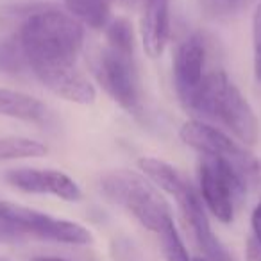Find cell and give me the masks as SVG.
<instances>
[{"label":"cell","instance_id":"cell-7","mask_svg":"<svg viewBox=\"0 0 261 261\" xmlns=\"http://www.w3.org/2000/svg\"><path fill=\"white\" fill-rule=\"evenodd\" d=\"M0 217L11 225L18 238L31 234L41 240L68 243V245H88L93 242L90 229L84 225L65 218H56L22 204L0 200Z\"/></svg>","mask_w":261,"mask_h":261},{"label":"cell","instance_id":"cell-12","mask_svg":"<svg viewBox=\"0 0 261 261\" xmlns=\"http://www.w3.org/2000/svg\"><path fill=\"white\" fill-rule=\"evenodd\" d=\"M0 115L22 122L40 123L47 118V106L23 91L0 88Z\"/></svg>","mask_w":261,"mask_h":261},{"label":"cell","instance_id":"cell-16","mask_svg":"<svg viewBox=\"0 0 261 261\" xmlns=\"http://www.w3.org/2000/svg\"><path fill=\"white\" fill-rule=\"evenodd\" d=\"M252 38H254V72L257 81H261V0L254 13L252 20Z\"/></svg>","mask_w":261,"mask_h":261},{"label":"cell","instance_id":"cell-6","mask_svg":"<svg viewBox=\"0 0 261 261\" xmlns=\"http://www.w3.org/2000/svg\"><path fill=\"white\" fill-rule=\"evenodd\" d=\"M179 136L188 147L202 156L215 158L236 172L247 188L261 182V163L245 147L225 135L218 127L204 123L200 120L186 122L179 130Z\"/></svg>","mask_w":261,"mask_h":261},{"label":"cell","instance_id":"cell-22","mask_svg":"<svg viewBox=\"0 0 261 261\" xmlns=\"http://www.w3.org/2000/svg\"><path fill=\"white\" fill-rule=\"evenodd\" d=\"M0 261H11V259H8V257H4V256H0Z\"/></svg>","mask_w":261,"mask_h":261},{"label":"cell","instance_id":"cell-14","mask_svg":"<svg viewBox=\"0 0 261 261\" xmlns=\"http://www.w3.org/2000/svg\"><path fill=\"white\" fill-rule=\"evenodd\" d=\"M48 152L47 145L38 140L23 136H6L0 138V163L25 158H41Z\"/></svg>","mask_w":261,"mask_h":261},{"label":"cell","instance_id":"cell-19","mask_svg":"<svg viewBox=\"0 0 261 261\" xmlns=\"http://www.w3.org/2000/svg\"><path fill=\"white\" fill-rule=\"evenodd\" d=\"M247 261H261V247L259 243L254 240V236H250L247 240Z\"/></svg>","mask_w":261,"mask_h":261},{"label":"cell","instance_id":"cell-23","mask_svg":"<svg viewBox=\"0 0 261 261\" xmlns=\"http://www.w3.org/2000/svg\"><path fill=\"white\" fill-rule=\"evenodd\" d=\"M210 2H211V4H213V6H215V2H217V0H210Z\"/></svg>","mask_w":261,"mask_h":261},{"label":"cell","instance_id":"cell-13","mask_svg":"<svg viewBox=\"0 0 261 261\" xmlns=\"http://www.w3.org/2000/svg\"><path fill=\"white\" fill-rule=\"evenodd\" d=\"M66 11L83 25L91 29H106L111 22L113 0H65Z\"/></svg>","mask_w":261,"mask_h":261},{"label":"cell","instance_id":"cell-10","mask_svg":"<svg viewBox=\"0 0 261 261\" xmlns=\"http://www.w3.org/2000/svg\"><path fill=\"white\" fill-rule=\"evenodd\" d=\"M0 179L25 193L38 195H54L66 202H77L83 199L79 185L70 175L54 168H36V167H16L8 168L0 174Z\"/></svg>","mask_w":261,"mask_h":261},{"label":"cell","instance_id":"cell-18","mask_svg":"<svg viewBox=\"0 0 261 261\" xmlns=\"http://www.w3.org/2000/svg\"><path fill=\"white\" fill-rule=\"evenodd\" d=\"M250 0H217L215 8L222 9V11H236V9L243 8L245 4H249Z\"/></svg>","mask_w":261,"mask_h":261},{"label":"cell","instance_id":"cell-15","mask_svg":"<svg viewBox=\"0 0 261 261\" xmlns=\"http://www.w3.org/2000/svg\"><path fill=\"white\" fill-rule=\"evenodd\" d=\"M156 236L160 240L161 250H163V256L167 261H192L175 224H170Z\"/></svg>","mask_w":261,"mask_h":261},{"label":"cell","instance_id":"cell-11","mask_svg":"<svg viewBox=\"0 0 261 261\" xmlns=\"http://www.w3.org/2000/svg\"><path fill=\"white\" fill-rule=\"evenodd\" d=\"M170 34V0H145L142 40L150 58L163 54Z\"/></svg>","mask_w":261,"mask_h":261},{"label":"cell","instance_id":"cell-21","mask_svg":"<svg viewBox=\"0 0 261 261\" xmlns=\"http://www.w3.org/2000/svg\"><path fill=\"white\" fill-rule=\"evenodd\" d=\"M192 261H210V259H207V257H193Z\"/></svg>","mask_w":261,"mask_h":261},{"label":"cell","instance_id":"cell-24","mask_svg":"<svg viewBox=\"0 0 261 261\" xmlns=\"http://www.w3.org/2000/svg\"><path fill=\"white\" fill-rule=\"evenodd\" d=\"M225 261H234V259H232V257H229V259H225Z\"/></svg>","mask_w":261,"mask_h":261},{"label":"cell","instance_id":"cell-20","mask_svg":"<svg viewBox=\"0 0 261 261\" xmlns=\"http://www.w3.org/2000/svg\"><path fill=\"white\" fill-rule=\"evenodd\" d=\"M29 261H70V259H65V257H59V256H36Z\"/></svg>","mask_w":261,"mask_h":261},{"label":"cell","instance_id":"cell-4","mask_svg":"<svg viewBox=\"0 0 261 261\" xmlns=\"http://www.w3.org/2000/svg\"><path fill=\"white\" fill-rule=\"evenodd\" d=\"M193 113L220 123L243 145H254L259 138V122L252 106L222 68L207 72Z\"/></svg>","mask_w":261,"mask_h":261},{"label":"cell","instance_id":"cell-17","mask_svg":"<svg viewBox=\"0 0 261 261\" xmlns=\"http://www.w3.org/2000/svg\"><path fill=\"white\" fill-rule=\"evenodd\" d=\"M250 225H252V236L261 247V202L254 207L252 217H250Z\"/></svg>","mask_w":261,"mask_h":261},{"label":"cell","instance_id":"cell-9","mask_svg":"<svg viewBox=\"0 0 261 261\" xmlns=\"http://www.w3.org/2000/svg\"><path fill=\"white\" fill-rule=\"evenodd\" d=\"M206 41L200 34H190L174 54V86L181 104L193 111L210 70L206 68Z\"/></svg>","mask_w":261,"mask_h":261},{"label":"cell","instance_id":"cell-5","mask_svg":"<svg viewBox=\"0 0 261 261\" xmlns=\"http://www.w3.org/2000/svg\"><path fill=\"white\" fill-rule=\"evenodd\" d=\"M100 190L111 202L125 207L143 227L160 234L174 224L168 202L149 179L129 170H115L102 177Z\"/></svg>","mask_w":261,"mask_h":261},{"label":"cell","instance_id":"cell-1","mask_svg":"<svg viewBox=\"0 0 261 261\" xmlns=\"http://www.w3.org/2000/svg\"><path fill=\"white\" fill-rule=\"evenodd\" d=\"M9 13V11H8ZM11 34L23 65L47 90L73 104H93L95 88L79 66L84 43L83 23L50 4L16 8Z\"/></svg>","mask_w":261,"mask_h":261},{"label":"cell","instance_id":"cell-8","mask_svg":"<svg viewBox=\"0 0 261 261\" xmlns=\"http://www.w3.org/2000/svg\"><path fill=\"white\" fill-rule=\"evenodd\" d=\"M200 197L206 207L224 224L234 218L236 202L247 193V186L231 167L215 158L202 156L199 165Z\"/></svg>","mask_w":261,"mask_h":261},{"label":"cell","instance_id":"cell-2","mask_svg":"<svg viewBox=\"0 0 261 261\" xmlns=\"http://www.w3.org/2000/svg\"><path fill=\"white\" fill-rule=\"evenodd\" d=\"M106 47L93 63V73L106 93L129 115L142 111V86L130 23L116 18L106 27Z\"/></svg>","mask_w":261,"mask_h":261},{"label":"cell","instance_id":"cell-3","mask_svg":"<svg viewBox=\"0 0 261 261\" xmlns=\"http://www.w3.org/2000/svg\"><path fill=\"white\" fill-rule=\"evenodd\" d=\"M138 167L147 175L150 182L172 195L179 204L182 218L188 224L192 236L195 238L197 245L202 249L210 261H225L229 259V252L220 243V240L213 234V229L207 220L206 210H204L202 197L195 192L190 181L170 163L158 158H142Z\"/></svg>","mask_w":261,"mask_h":261}]
</instances>
